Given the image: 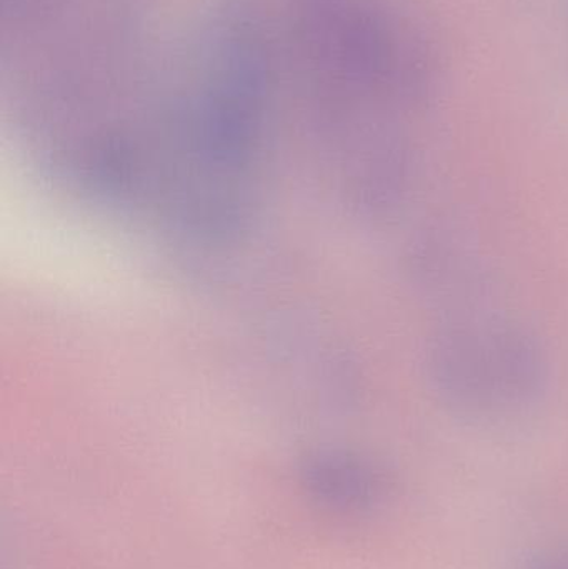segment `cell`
Here are the masks:
<instances>
[{
    "label": "cell",
    "mask_w": 568,
    "mask_h": 569,
    "mask_svg": "<svg viewBox=\"0 0 568 569\" xmlns=\"http://www.w3.org/2000/svg\"><path fill=\"white\" fill-rule=\"evenodd\" d=\"M426 370L452 413L484 423L527 413L550 383L549 357L537 335L486 308L444 318L427 343Z\"/></svg>",
    "instance_id": "6da1fadb"
},
{
    "label": "cell",
    "mask_w": 568,
    "mask_h": 569,
    "mask_svg": "<svg viewBox=\"0 0 568 569\" xmlns=\"http://www.w3.org/2000/svg\"><path fill=\"white\" fill-rule=\"evenodd\" d=\"M413 287L446 307L447 315L480 308L487 277L469 243L446 227H429L413 236L406 256Z\"/></svg>",
    "instance_id": "7a4b0ae2"
},
{
    "label": "cell",
    "mask_w": 568,
    "mask_h": 569,
    "mask_svg": "<svg viewBox=\"0 0 568 569\" xmlns=\"http://www.w3.org/2000/svg\"><path fill=\"white\" fill-rule=\"evenodd\" d=\"M300 481L310 501L347 517L373 513L389 493L383 471L352 451L313 455L303 463Z\"/></svg>",
    "instance_id": "3957f363"
},
{
    "label": "cell",
    "mask_w": 568,
    "mask_h": 569,
    "mask_svg": "<svg viewBox=\"0 0 568 569\" xmlns=\"http://www.w3.org/2000/svg\"><path fill=\"white\" fill-rule=\"evenodd\" d=\"M522 569H568V541L534 555Z\"/></svg>",
    "instance_id": "277c9868"
}]
</instances>
